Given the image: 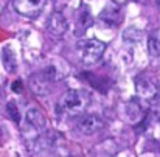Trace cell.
<instances>
[{
  "label": "cell",
  "mask_w": 160,
  "mask_h": 157,
  "mask_svg": "<svg viewBox=\"0 0 160 157\" xmlns=\"http://www.w3.org/2000/svg\"><path fill=\"white\" fill-rule=\"evenodd\" d=\"M92 22H93V19H92V14H90L89 8L87 6H82L79 9V14H78V31H82L84 33L87 28L92 27Z\"/></svg>",
  "instance_id": "cell-12"
},
{
  "label": "cell",
  "mask_w": 160,
  "mask_h": 157,
  "mask_svg": "<svg viewBox=\"0 0 160 157\" xmlns=\"http://www.w3.org/2000/svg\"><path fill=\"white\" fill-rule=\"evenodd\" d=\"M148 52L152 58H160V38L159 36H149L148 41Z\"/></svg>",
  "instance_id": "cell-14"
},
{
  "label": "cell",
  "mask_w": 160,
  "mask_h": 157,
  "mask_svg": "<svg viewBox=\"0 0 160 157\" xmlns=\"http://www.w3.org/2000/svg\"><path fill=\"white\" fill-rule=\"evenodd\" d=\"M25 121H27V124H28L33 131H36V132H42V131L47 128L45 115H44L38 107H28V109H27Z\"/></svg>",
  "instance_id": "cell-7"
},
{
  "label": "cell",
  "mask_w": 160,
  "mask_h": 157,
  "mask_svg": "<svg viewBox=\"0 0 160 157\" xmlns=\"http://www.w3.org/2000/svg\"><path fill=\"white\" fill-rule=\"evenodd\" d=\"M124 114H126V118L131 121V124H137L143 118V110H142V107H140V104L137 101L126 103V106H124Z\"/></svg>",
  "instance_id": "cell-11"
},
{
  "label": "cell",
  "mask_w": 160,
  "mask_h": 157,
  "mask_svg": "<svg viewBox=\"0 0 160 157\" xmlns=\"http://www.w3.org/2000/svg\"><path fill=\"white\" fill-rule=\"evenodd\" d=\"M12 92H16V94L22 92V81L20 79H17V81L12 83Z\"/></svg>",
  "instance_id": "cell-16"
},
{
  "label": "cell",
  "mask_w": 160,
  "mask_h": 157,
  "mask_svg": "<svg viewBox=\"0 0 160 157\" xmlns=\"http://www.w3.org/2000/svg\"><path fill=\"white\" fill-rule=\"evenodd\" d=\"M6 110H8V115L9 118L14 121V123H20V112H19V107L14 101H9L6 104Z\"/></svg>",
  "instance_id": "cell-15"
},
{
  "label": "cell",
  "mask_w": 160,
  "mask_h": 157,
  "mask_svg": "<svg viewBox=\"0 0 160 157\" xmlns=\"http://www.w3.org/2000/svg\"><path fill=\"white\" fill-rule=\"evenodd\" d=\"M47 0H12L14 9L25 17H36L42 13Z\"/></svg>",
  "instance_id": "cell-5"
},
{
  "label": "cell",
  "mask_w": 160,
  "mask_h": 157,
  "mask_svg": "<svg viewBox=\"0 0 160 157\" xmlns=\"http://www.w3.org/2000/svg\"><path fill=\"white\" fill-rule=\"evenodd\" d=\"M135 87H137V94L143 97L145 100H152L159 92L156 83L151 81L148 76H138L135 79Z\"/></svg>",
  "instance_id": "cell-8"
},
{
  "label": "cell",
  "mask_w": 160,
  "mask_h": 157,
  "mask_svg": "<svg viewBox=\"0 0 160 157\" xmlns=\"http://www.w3.org/2000/svg\"><path fill=\"white\" fill-rule=\"evenodd\" d=\"M58 78H59V76H58L56 67L50 65V67H47L45 70L31 75L30 79H28V84H30V89H31L36 95H47V94H50L52 84H53Z\"/></svg>",
  "instance_id": "cell-2"
},
{
  "label": "cell",
  "mask_w": 160,
  "mask_h": 157,
  "mask_svg": "<svg viewBox=\"0 0 160 157\" xmlns=\"http://www.w3.org/2000/svg\"><path fill=\"white\" fill-rule=\"evenodd\" d=\"M47 31L53 36V38H62L65 34V31L68 30V23H67V19L64 17L62 13L59 11H53L48 19H47Z\"/></svg>",
  "instance_id": "cell-6"
},
{
  "label": "cell",
  "mask_w": 160,
  "mask_h": 157,
  "mask_svg": "<svg viewBox=\"0 0 160 157\" xmlns=\"http://www.w3.org/2000/svg\"><path fill=\"white\" fill-rule=\"evenodd\" d=\"M59 135H61V134H56L53 131H48V132H45V134L38 135V137L34 139V142H33V146H34L33 149H34V151H45V149L53 148L56 140L59 139Z\"/></svg>",
  "instance_id": "cell-9"
},
{
  "label": "cell",
  "mask_w": 160,
  "mask_h": 157,
  "mask_svg": "<svg viewBox=\"0 0 160 157\" xmlns=\"http://www.w3.org/2000/svg\"><path fill=\"white\" fill-rule=\"evenodd\" d=\"M89 103H90V95L86 90L70 89V90L64 92L61 100L58 101L56 114L67 115V117H76L86 110Z\"/></svg>",
  "instance_id": "cell-1"
},
{
  "label": "cell",
  "mask_w": 160,
  "mask_h": 157,
  "mask_svg": "<svg viewBox=\"0 0 160 157\" xmlns=\"http://www.w3.org/2000/svg\"><path fill=\"white\" fill-rule=\"evenodd\" d=\"M104 128V121L100 115L97 114H87V115H82L78 123H76V129L84 134V135H92V134H97L100 132L101 129Z\"/></svg>",
  "instance_id": "cell-4"
},
{
  "label": "cell",
  "mask_w": 160,
  "mask_h": 157,
  "mask_svg": "<svg viewBox=\"0 0 160 157\" xmlns=\"http://www.w3.org/2000/svg\"><path fill=\"white\" fill-rule=\"evenodd\" d=\"M106 44L98 39H82L78 42V52L84 64H95L104 54Z\"/></svg>",
  "instance_id": "cell-3"
},
{
  "label": "cell",
  "mask_w": 160,
  "mask_h": 157,
  "mask_svg": "<svg viewBox=\"0 0 160 157\" xmlns=\"http://www.w3.org/2000/svg\"><path fill=\"white\" fill-rule=\"evenodd\" d=\"M2 64H3V68L8 73L14 75L17 72V58H16L14 50L9 45L3 47V50H2Z\"/></svg>",
  "instance_id": "cell-10"
},
{
  "label": "cell",
  "mask_w": 160,
  "mask_h": 157,
  "mask_svg": "<svg viewBox=\"0 0 160 157\" xmlns=\"http://www.w3.org/2000/svg\"><path fill=\"white\" fill-rule=\"evenodd\" d=\"M81 78H82V79H86V81H89V83H90L93 87H97L100 92H106L107 89H109L106 79H101V78H98V76H93V73L84 72V73L81 75Z\"/></svg>",
  "instance_id": "cell-13"
}]
</instances>
